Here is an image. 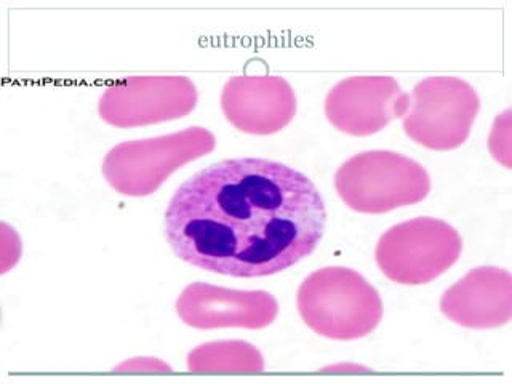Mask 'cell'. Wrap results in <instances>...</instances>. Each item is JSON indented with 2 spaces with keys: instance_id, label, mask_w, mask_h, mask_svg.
<instances>
[{
  "instance_id": "cell-4",
  "label": "cell",
  "mask_w": 512,
  "mask_h": 384,
  "mask_svg": "<svg viewBox=\"0 0 512 384\" xmlns=\"http://www.w3.org/2000/svg\"><path fill=\"white\" fill-rule=\"evenodd\" d=\"M216 138L204 127L117 144L104 157L101 172L122 196H151L168 176L215 149Z\"/></svg>"
},
{
  "instance_id": "cell-11",
  "label": "cell",
  "mask_w": 512,
  "mask_h": 384,
  "mask_svg": "<svg viewBox=\"0 0 512 384\" xmlns=\"http://www.w3.org/2000/svg\"><path fill=\"white\" fill-rule=\"evenodd\" d=\"M440 311L453 324L471 330L504 327L512 319V277L493 266L472 269L448 288Z\"/></svg>"
},
{
  "instance_id": "cell-6",
  "label": "cell",
  "mask_w": 512,
  "mask_h": 384,
  "mask_svg": "<svg viewBox=\"0 0 512 384\" xmlns=\"http://www.w3.org/2000/svg\"><path fill=\"white\" fill-rule=\"evenodd\" d=\"M479 111V93L469 82L452 76L428 77L413 88L402 127L423 148L452 151L468 141Z\"/></svg>"
},
{
  "instance_id": "cell-8",
  "label": "cell",
  "mask_w": 512,
  "mask_h": 384,
  "mask_svg": "<svg viewBox=\"0 0 512 384\" xmlns=\"http://www.w3.org/2000/svg\"><path fill=\"white\" fill-rule=\"evenodd\" d=\"M410 95L389 76H352L333 85L325 98L328 122L352 136H370L404 117Z\"/></svg>"
},
{
  "instance_id": "cell-9",
  "label": "cell",
  "mask_w": 512,
  "mask_h": 384,
  "mask_svg": "<svg viewBox=\"0 0 512 384\" xmlns=\"http://www.w3.org/2000/svg\"><path fill=\"white\" fill-rule=\"evenodd\" d=\"M176 314L197 330H261L277 319L279 303L264 290H232L194 282L178 296Z\"/></svg>"
},
{
  "instance_id": "cell-3",
  "label": "cell",
  "mask_w": 512,
  "mask_h": 384,
  "mask_svg": "<svg viewBox=\"0 0 512 384\" xmlns=\"http://www.w3.org/2000/svg\"><path fill=\"white\" fill-rule=\"evenodd\" d=\"M335 188L354 212L381 215L423 202L431 178L423 165L399 152L365 151L338 168Z\"/></svg>"
},
{
  "instance_id": "cell-1",
  "label": "cell",
  "mask_w": 512,
  "mask_h": 384,
  "mask_svg": "<svg viewBox=\"0 0 512 384\" xmlns=\"http://www.w3.org/2000/svg\"><path fill=\"white\" fill-rule=\"evenodd\" d=\"M325 226L324 197L311 178L258 157L221 160L192 175L164 216L176 258L237 279L292 268L316 250Z\"/></svg>"
},
{
  "instance_id": "cell-10",
  "label": "cell",
  "mask_w": 512,
  "mask_h": 384,
  "mask_svg": "<svg viewBox=\"0 0 512 384\" xmlns=\"http://www.w3.org/2000/svg\"><path fill=\"white\" fill-rule=\"evenodd\" d=\"M292 85L279 76H236L224 84L221 109L229 124L248 135H274L296 116Z\"/></svg>"
},
{
  "instance_id": "cell-7",
  "label": "cell",
  "mask_w": 512,
  "mask_h": 384,
  "mask_svg": "<svg viewBox=\"0 0 512 384\" xmlns=\"http://www.w3.org/2000/svg\"><path fill=\"white\" fill-rule=\"evenodd\" d=\"M197 100L196 84L188 77H125L104 88L98 114L112 127H144L189 116Z\"/></svg>"
},
{
  "instance_id": "cell-12",
  "label": "cell",
  "mask_w": 512,
  "mask_h": 384,
  "mask_svg": "<svg viewBox=\"0 0 512 384\" xmlns=\"http://www.w3.org/2000/svg\"><path fill=\"white\" fill-rule=\"evenodd\" d=\"M192 373H261V352L247 341H213L189 352Z\"/></svg>"
},
{
  "instance_id": "cell-2",
  "label": "cell",
  "mask_w": 512,
  "mask_h": 384,
  "mask_svg": "<svg viewBox=\"0 0 512 384\" xmlns=\"http://www.w3.org/2000/svg\"><path fill=\"white\" fill-rule=\"evenodd\" d=\"M296 304L304 324L327 340H360L383 320L380 293L359 272L343 266L312 272L298 288Z\"/></svg>"
},
{
  "instance_id": "cell-13",
  "label": "cell",
  "mask_w": 512,
  "mask_h": 384,
  "mask_svg": "<svg viewBox=\"0 0 512 384\" xmlns=\"http://www.w3.org/2000/svg\"><path fill=\"white\" fill-rule=\"evenodd\" d=\"M117 372L120 370H133V372H172V368L168 367V365L162 364L159 360L152 359H135L133 362H125V364L120 365V367L114 368Z\"/></svg>"
},
{
  "instance_id": "cell-5",
  "label": "cell",
  "mask_w": 512,
  "mask_h": 384,
  "mask_svg": "<svg viewBox=\"0 0 512 384\" xmlns=\"http://www.w3.org/2000/svg\"><path fill=\"white\" fill-rule=\"evenodd\" d=\"M463 239L453 226L421 216L392 226L378 240L375 260L391 282L424 285L460 260Z\"/></svg>"
}]
</instances>
